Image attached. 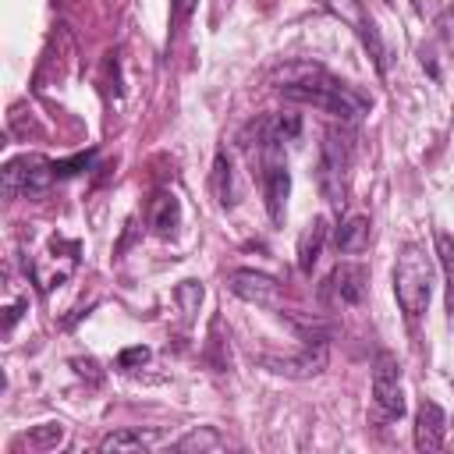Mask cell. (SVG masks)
<instances>
[{"instance_id":"obj_8","label":"cell","mask_w":454,"mask_h":454,"mask_svg":"<svg viewBox=\"0 0 454 454\" xmlns=\"http://www.w3.org/2000/svg\"><path fill=\"white\" fill-rule=\"evenodd\" d=\"M330 11H333L340 21H348V25L355 28V35H358L362 46L369 50L376 71L383 74V71H387V43H383V35H380V28H376V18H372L358 0H330Z\"/></svg>"},{"instance_id":"obj_5","label":"cell","mask_w":454,"mask_h":454,"mask_svg":"<svg viewBox=\"0 0 454 454\" xmlns=\"http://www.w3.org/2000/svg\"><path fill=\"white\" fill-rule=\"evenodd\" d=\"M259 167H262V199H266V213L273 223H284V209H287V195H291V170L284 160V145H259Z\"/></svg>"},{"instance_id":"obj_14","label":"cell","mask_w":454,"mask_h":454,"mask_svg":"<svg viewBox=\"0 0 454 454\" xmlns=\"http://www.w3.org/2000/svg\"><path fill=\"white\" fill-rule=\"evenodd\" d=\"M149 227L160 234V238H174L177 227H181V202L174 192H160L149 206Z\"/></svg>"},{"instance_id":"obj_18","label":"cell","mask_w":454,"mask_h":454,"mask_svg":"<svg viewBox=\"0 0 454 454\" xmlns=\"http://www.w3.org/2000/svg\"><path fill=\"white\" fill-rule=\"evenodd\" d=\"M213 188L220 195L223 206H234L238 202V184H234V167L227 160V153H216V167H213Z\"/></svg>"},{"instance_id":"obj_6","label":"cell","mask_w":454,"mask_h":454,"mask_svg":"<svg viewBox=\"0 0 454 454\" xmlns=\"http://www.w3.org/2000/svg\"><path fill=\"white\" fill-rule=\"evenodd\" d=\"M372 401L376 411L390 422L404 415V387H401V362L390 351H380L372 362Z\"/></svg>"},{"instance_id":"obj_12","label":"cell","mask_w":454,"mask_h":454,"mask_svg":"<svg viewBox=\"0 0 454 454\" xmlns=\"http://www.w3.org/2000/svg\"><path fill=\"white\" fill-rule=\"evenodd\" d=\"M262 365L270 372H280V376H294V380H305V376H316L323 365H326V344H312L298 355V358H262Z\"/></svg>"},{"instance_id":"obj_11","label":"cell","mask_w":454,"mask_h":454,"mask_svg":"<svg viewBox=\"0 0 454 454\" xmlns=\"http://www.w3.org/2000/svg\"><path fill=\"white\" fill-rule=\"evenodd\" d=\"M447 436V415L436 401H422L415 411V447L419 450H440Z\"/></svg>"},{"instance_id":"obj_23","label":"cell","mask_w":454,"mask_h":454,"mask_svg":"<svg viewBox=\"0 0 454 454\" xmlns=\"http://www.w3.org/2000/svg\"><path fill=\"white\" fill-rule=\"evenodd\" d=\"M149 348H142V344H135V348H124L121 355H117V369H124V372H131V369H138V365H145L149 362Z\"/></svg>"},{"instance_id":"obj_9","label":"cell","mask_w":454,"mask_h":454,"mask_svg":"<svg viewBox=\"0 0 454 454\" xmlns=\"http://www.w3.org/2000/svg\"><path fill=\"white\" fill-rule=\"evenodd\" d=\"M365 291H369V273H365V266H358V262H340V266H333V273H330L326 284H323V294L333 298V301H340V305H358V301L365 298Z\"/></svg>"},{"instance_id":"obj_1","label":"cell","mask_w":454,"mask_h":454,"mask_svg":"<svg viewBox=\"0 0 454 454\" xmlns=\"http://www.w3.org/2000/svg\"><path fill=\"white\" fill-rule=\"evenodd\" d=\"M277 89L284 92V99L301 103V106H316L326 110L340 121H358L362 114H369V96H362L358 89H351L348 82H340L337 74H330L323 64L312 60H291L273 74Z\"/></svg>"},{"instance_id":"obj_10","label":"cell","mask_w":454,"mask_h":454,"mask_svg":"<svg viewBox=\"0 0 454 454\" xmlns=\"http://www.w3.org/2000/svg\"><path fill=\"white\" fill-rule=\"evenodd\" d=\"M227 287L234 298H241L248 305H277L280 301V284L259 270H234L227 277Z\"/></svg>"},{"instance_id":"obj_16","label":"cell","mask_w":454,"mask_h":454,"mask_svg":"<svg viewBox=\"0 0 454 454\" xmlns=\"http://www.w3.org/2000/svg\"><path fill=\"white\" fill-rule=\"evenodd\" d=\"M436 259L443 270V298H447V312L454 319V238L450 234H436Z\"/></svg>"},{"instance_id":"obj_21","label":"cell","mask_w":454,"mask_h":454,"mask_svg":"<svg viewBox=\"0 0 454 454\" xmlns=\"http://www.w3.org/2000/svg\"><path fill=\"white\" fill-rule=\"evenodd\" d=\"M92 160H96V153H92V149H89V153H78V156H71V160H53V174H57V181H67V177H74V174L89 170V167H92Z\"/></svg>"},{"instance_id":"obj_19","label":"cell","mask_w":454,"mask_h":454,"mask_svg":"<svg viewBox=\"0 0 454 454\" xmlns=\"http://www.w3.org/2000/svg\"><path fill=\"white\" fill-rule=\"evenodd\" d=\"M220 443H223L220 433L209 429V426H202V429H192L188 436H181V440L174 443V450H213V447H220Z\"/></svg>"},{"instance_id":"obj_26","label":"cell","mask_w":454,"mask_h":454,"mask_svg":"<svg viewBox=\"0 0 454 454\" xmlns=\"http://www.w3.org/2000/svg\"><path fill=\"white\" fill-rule=\"evenodd\" d=\"M188 11H192V0H174V14H177V18H184Z\"/></svg>"},{"instance_id":"obj_7","label":"cell","mask_w":454,"mask_h":454,"mask_svg":"<svg viewBox=\"0 0 454 454\" xmlns=\"http://www.w3.org/2000/svg\"><path fill=\"white\" fill-rule=\"evenodd\" d=\"M57 181L53 174V160L43 156H18L4 167V192L14 195H39Z\"/></svg>"},{"instance_id":"obj_15","label":"cell","mask_w":454,"mask_h":454,"mask_svg":"<svg viewBox=\"0 0 454 454\" xmlns=\"http://www.w3.org/2000/svg\"><path fill=\"white\" fill-rule=\"evenodd\" d=\"M323 241H326V220L323 216H312L298 238V270L301 273H312V266L319 262V252H323Z\"/></svg>"},{"instance_id":"obj_17","label":"cell","mask_w":454,"mask_h":454,"mask_svg":"<svg viewBox=\"0 0 454 454\" xmlns=\"http://www.w3.org/2000/svg\"><path fill=\"white\" fill-rule=\"evenodd\" d=\"M156 443V433H142V429H117L110 436H103L99 450H145Z\"/></svg>"},{"instance_id":"obj_24","label":"cell","mask_w":454,"mask_h":454,"mask_svg":"<svg viewBox=\"0 0 454 454\" xmlns=\"http://www.w3.org/2000/svg\"><path fill=\"white\" fill-rule=\"evenodd\" d=\"M440 39H443V46L454 53V7L440 18Z\"/></svg>"},{"instance_id":"obj_4","label":"cell","mask_w":454,"mask_h":454,"mask_svg":"<svg viewBox=\"0 0 454 454\" xmlns=\"http://www.w3.org/2000/svg\"><path fill=\"white\" fill-rule=\"evenodd\" d=\"M78 259H82V245L74 241V238H60V234H53L50 241H46V248L32 259V280H35V287L43 291V294H50L57 284H64L74 270H78Z\"/></svg>"},{"instance_id":"obj_3","label":"cell","mask_w":454,"mask_h":454,"mask_svg":"<svg viewBox=\"0 0 454 454\" xmlns=\"http://www.w3.org/2000/svg\"><path fill=\"white\" fill-rule=\"evenodd\" d=\"M351 170V145L340 131H326L319 145V192L330 206H344Z\"/></svg>"},{"instance_id":"obj_13","label":"cell","mask_w":454,"mask_h":454,"mask_svg":"<svg viewBox=\"0 0 454 454\" xmlns=\"http://www.w3.org/2000/svg\"><path fill=\"white\" fill-rule=\"evenodd\" d=\"M369 238H372V223H369V216L351 213L348 220L337 223L333 245H337V252H344V255H358V252L369 248Z\"/></svg>"},{"instance_id":"obj_20","label":"cell","mask_w":454,"mask_h":454,"mask_svg":"<svg viewBox=\"0 0 454 454\" xmlns=\"http://www.w3.org/2000/svg\"><path fill=\"white\" fill-rule=\"evenodd\" d=\"M60 440H64V426H60V422H43V426H35V429L28 433V447H39V450L57 447Z\"/></svg>"},{"instance_id":"obj_2","label":"cell","mask_w":454,"mask_h":454,"mask_svg":"<svg viewBox=\"0 0 454 454\" xmlns=\"http://www.w3.org/2000/svg\"><path fill=\"white\" fill-rule=\"evenodd\" d=\"M394 294L397 305L408 319H419L429 309V294H433V262L426 255L422 245L408 241L394 262Z\"/></svg>"},{"instance_id":"obj_22","label":"cell","mask_w":454,"mask_h":454,"mask_svg":"<svg viewBox=\"0 0 454 454\" xmlns=\"http://www.w3.org/2000/svg\"><path fill=\"white\" fill-rule=\"evenodd\" d=\"M177 301H181L184 316L192 319V316H195V309H199V301H202V284H195V280H184V284L177 287Z\"/></svg>"},{"instance_id":"obj_25","label":"cell","mask_w":454,"mask_h":454,"mask_svg":"<svg viewBox=\"0 0 454 454\" xmlns=\"http://www.w3.org/2000/svg\"><path fill=\"white\" fill-rule=\"evenodd\" d=\"M21 309H25V301H14V305L7 309V319H4V333H11V330H14V323H18Z\"/></svg>"}]
</instances>
